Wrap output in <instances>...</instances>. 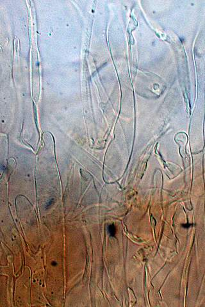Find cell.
Listing matches in <instances>:
<instances>
[{
	"label": "cell",
	"mask_w": 205,
	"mask_h": 307,
	"mask_svg": "<svg viewBox=\"0 0 205 307\" xmlns=\"http://www.w3.org/2000/svg\"><path fill=\"white\" fill-rule=\"evenodd\" d=\"M109 232L110 233V235L113 236L114 235H115V233H116V230H115V228H114L113 225H111L110 227H109Z\"/></svg>",
	"instance_id": "cell-1"
}]
</instances>
